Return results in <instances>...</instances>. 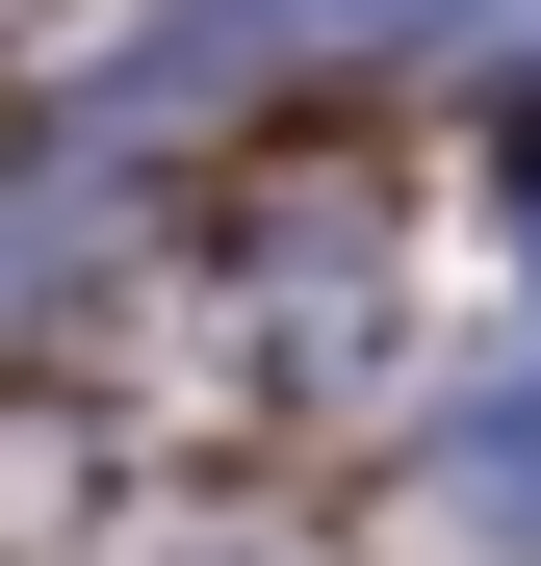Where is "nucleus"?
I'll list each match as a JSON object with an SVG mask.
<instances>
[{"label": "nucleus", "instance_id": "f03ea898", "mask_svg": "<svg viewBox=\"0 0 541 566\" xmlns=\"http://www.w3.org/2000/svg\"><path fill=\"white\" fill-rule=\"evenodd\" d=\"M438 490H465L490 541H541V360H516L490 412H438Z\"/></svg>", "mask_w": 541, "mask_h": 566}, {"label": "nucleus", "instance_id": "f257e3e1", "mask_svg": "<svg viewBox=\"0 0 541 566\" xmlns=\"http://www.w3.org/2000/svg\"><path fill=\"white\" fill-rule=\"evenodd\" d=\"M438 27H490V0H180V52H207V77H284V52H438Z\"/></svg>", "mask_w": 541, "mask_h": 566}]
</instances>
